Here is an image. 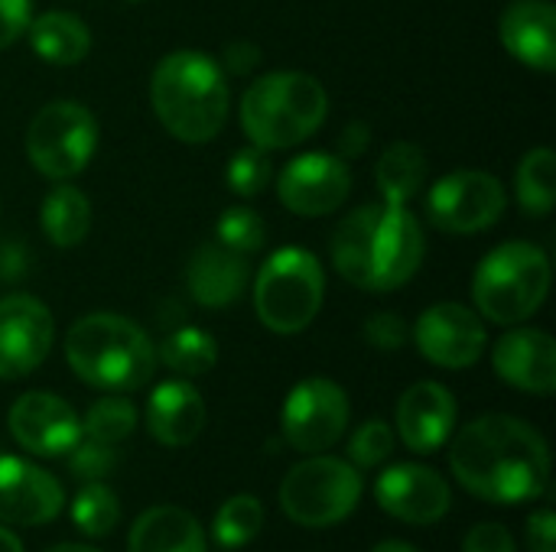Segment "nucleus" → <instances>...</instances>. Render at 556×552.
I'll use <instances>...</instances> for the list:
<instances>
[{
    "instance_id": "nucleus-2",
    "label": "nucleus",
    "mask_w": 556,
    "mask_h": 552,
    "mask_svg": "<svg viewBox=\"0 0 556 552\" xmlns=\"http://www.w3.org/2000/svg\"><path fill=\"white\" fill-rule=\"evenodd\" d=\"M424 228L407 205H362L332 231V264L368 293L401 290L424 264Z\"/></svg>"
},
{
    "instance_id": "nucleus-27",
    "label": "nucleus",
    "mask_w": 556,
    "mask_h": 552,
    "mask_svg": "<svg viewBox=\"0 0 556 552\" xmlns=\"http://www.w3.org/2000/svg\"><path fill=\"white\" fill-rule=\"evenodd\" d=\"M518 202L525 208V215L534 218H547L556 205V153L551 146H538L531 153H525L521 166H518Z\"/></svg>"
},
{
    "instance_id": "nucleus-25",
    "label": "nucleus",
    "mask_w": 556,
    "mask_h": 552,
    "mask_svg": "<svg viewBox=\"0 0 556 552\" xmlns=\"http://www.w3.org/2000/svg\"><path fill=\"white\" fill-rule=\"evenodd\" d=\"M375 182L384 205H407L427 182V153L410 140L391 143L375 166Z\"/></svg>"
},
{
    "instance_id": "nucleus-41",
    "label": "nucleus",
    "mask_w": 556,
    "mask_h": 552,
    "mask_svg": "<svg viewBox=\"0 0 556 552\" xmlns=\"http://www.w3.org/2000/svg\"><path fill=\"white\" fill-rule=\"evenodd\" d=\"M368 140H371V133H368V124H365V120H352V124L342 130V140H339V156H342V159H355V156H362V153L368 150Z\"/></svg>"
},
{
    "instance_id": "nucleus-42",
    "label": "nucleus",
    "mask_w": 556,
    "mask_h": 552,
    "mask_svg": "<svg viewBox=\"0 0 556 552\" xmlns=\"http://www.w3.org/2000/svg\"><path fill=\"white\" fill-rule=\"evenodd\" d=\"M23 273H26V251H23V244H16V241L3 244L0 247V277L3 280H20Z\"/></svg>"
},
{
    "instance_id": "nucleus-24",
    "label": "nucleus",
    "mask_w": 556,
    "mask_h": 552,
    "mask_svg": "<svg viewBox=\"0 0 556 552\" xmlns=\"http://www.w3.org/2000/svg\"><path fill=\"white\" fill-rule=\"evenodd\" d=\"M33 52L49 65H78L91 52L88 26L65 10H49L29 20L26 26Z\"/></svg>"
},
{
    "instance_id": "nucleus-29",
    "label": "nucleus",
    "mask_w": 556,
    "mask_h": 552,
    "mask_svg": "<svg viewBox=\"0 0 556 552\" xmlns=\"http://www.w3.org/2000/svg\"><path fill=\"white\" fill-rule=\"evenodd\" d=\"M261 530H264V504L251 495L228 498L212 521V537L225 550H241L254 543Z\"/></svg>"
},
{
    "instance_id": "nucleus-38",
    "label": "nucleus",
    "mask_w": 556,
    "mask_h": 552,
    "mask_svg": "<svg viewBox=\"0 0 556 552\" xmlns=\"http://www.w3.org/2000/svg\"><path fill=\"white\" fill-rule=\"evenodd\" d=\"M33 20L29 0H0V49L16 42Z\"/></svg>"
},
{
    "instance_id": "nucleus-20",
    "label": "nucleus",
    "mask_w": 556,
    "mask_h": 552,
    "mask_svg": "<svg viewBox=\"0 0 556 552\" xmlns=\"http://www.w3.org/2000/svg\"><path fill=\"white\" fill-rule=\"evenodd\" d=\"M502 46L528 68H556V10L551 0H515L498 23Z\"/></svg>"
},
{
    "instance_id": "nucleus-1",
    "label": "nucleus",
    "mask_w": 556,
    "mask_h": 552,
    "mask_svg": "<svg viewBox=\"0 0 556 552\" xmlns=\"http://www.w3.org/2000/svg\"><path fill=\"white\" fill-rule=\"evenodd\" d=\"M453 478L489 504H525L551 485V449L544 436L505 413L479 416L453 436Z\"/></svg>"
},
{
    "instance_id": "nucleus-36",
    "label": "nucleus",
    "mask_w": 556,
    "mask_h": 552,
    "mask_svg": "<svg viewBox=\"0 0 556 552\" xmlns=\"http://www.w3.org/2000/svg\"><path fill=\"white\" fill-rule=\"evenodd\" d=\"M407 335H410V329H407V322L397 312H378V316H371L365 322V338L378 351H397V348H404L407 345Z\"/></svg>"
},
{
    "instance_id": "nucleus-28",
    "label": "nucleus",
    "mask_w": 556,
    "mask_h": 552,
    "mask_svg": "<svg viewBox=\"0 0 556 552\" xmlns=\"http://www.w3.org/2000/svg\"><path fill=\"white\" fill-rule=\"evenodd\" d=\"M160 361L179 377H199V374H208L215 368L218 345L205 329L182 325V329L169 332L166 342L160 345Z\"/></svg>"
},
{
    "instance_id": "nucleus-17",
    "label": "nucleus",
    "mask_w": 556,
    "mask_h": 552,
    "mask_svg": "<svg viewBox=\"0 0 556 552\" xmlns=\"http://www.w3.org/2000/svg\"><path fill=\"white\" fill-rule=\"evenodd\" d=\"M62 504L65 491L46 468L16 455H0V524L39 527L55 521Z\"/></svg>"
},
{
    "instance_id": "nucleus-37",
    "label": "nucleus",
    "mask_w": 556,
    "mask_h": 552,
    "mask_svg": "<svg viewBox=\"0 0 556 552\" xmlns=\"http://www.w3.org/2000/svg\"><path fill=\"white\" fill-rule=\"evenodd\" d=\"M463 552H518L511 530L502 524H479L466 534Z\"/></svg>"
},
{
    "instance_id": "nucleus-11",
    "label": "nucleus",
    "mask_w": 556,
    "mask_h": 552,
    "mask_svg": "<svg viewBox=\"0 0 556 552\" xmlns=\"http://www.w3.org/2000/svg\"><path fill=\"white\" fill-rule=\"evenodd\" d=\"M349 416V394L336 381L306 377L283 403V439L303 455H319L345 436Z\"/></svg>"
},
{
    "instance_id": "nucleus-18",
    "label": "nucleus",
    "mask_w": 556,
    "mask_h": 552,
    "mask_svg": "<svg viewBox=\"0 0 556 552\" xmlns=\"http://www.w3.org/2000/svg\"><path fill=\"white\" fill-rule=\"evenodd\" d=\"M453 429H456V397L443 384L420 381L401 394L397 433L410 452L417 455L437 452L440 446L450 442Z\"/></svg>"
},
{
    "instance_id": "nucleus-5",
    "label": "nucleus",
    "mask_w": 556,
    "mask_h": 552,
    "mask_svg": "<svg viewBox=\"0 0 556 552\" xmlns=\"http://www.w3.org/2000/svg\"><path fill=\"white\" fill-rule=\"evenodd\" d=\"M329 114L323 81L306 72H270L248 85L241 98V127L261 150H290L309 140Z\"/></svg>"
},
{
    "instance_id": "nucleus-8",
    "label": "nucleus",
    "mask_w": 556,
    "mask_h": 552,
    "mask_svg": "<svg viewBox=\"0 0 556 552\" xmlns=\"http://www.w3.org/2000/svg\"><path fill=\"white\" fill-rule=\"evenodd\" d=\"M365 482L345 459L316 455L293 465L280 485V511L300 527H332L355 514Z\"/></svg>"
},
{
    "instance_id": "nucleus-40",
    "label": "nucleus",
    "mask_w": 556,
    "mask_h": 552,
    "mask_svg": "<svg viewBox=\"0 0 556 552\" xmlns=\"http://www.w3.org/2000/svg\"><path fill=\"white\" fill-rule=\"evenodd\" d=\"M257 62H261V49L254 42H244V39L231 42L222 52V65H225L222 72H228V75H248V72H254Z\"/></svg>"
},
{
    "instance_id": "nucleus-32",
    "label": "nucleus",
    "mask_w": 556,
    "mask_h": 552,
    "mask_svg": "<svg viewBox=\"0 0 556 552\" xmlns=\"http://www.w3.org/2000/svg\"><path fill=\"white\" fill-rule=\"evenodd\" d=\"M264 238H267L264 234V221L251 208L235 205V208L222 211V218L215 221V241L225 244L235 254H244V257L257 254L264 247Z\"/></svg>"
},
{
    "instance_id": "nucleus-9",
    "label": "nucleus",
    "mask_w": 556,
    "mask_h": 552,
    "mask_svg": "<svg viewBox=\"0 0 556 552\" xmlns=\"http://www.w3.org/2000/svg\"><path fill=\"white\" fill-rule=\"evenodd\" d=\"M98 146V120L78 101H49L36 111L26 130V156L46 179L65 182L78 176Z\"/></svg>"
},
{
    "instance_id": "nucleus-45",
    "label": "nucleus",
    "mask_w": 556,
    "mask_h": 552,
    "mask_svg": "<svg viewBox=\"0 0 556 552\" xmlns=\"http://www.w3.org/2000/svg\"><path fill=\"white\" fill-rule=\"evenodd\" d=\"M46 552H101V550H94V547H88V543H59V547H49Z\"/></svg>"
},
{
    "instance_id": "nucleus-43",
    "label": "nucleus",
    "mask_w": 556,
    "mask_h": 552,
    "mask_svg": "<svg viewBox=\"0 0 556 552\" xmlns=\"http://www.w3.org/2000/svg\"><path fill=\"white\" fill-rule=\"evenodd\" d=\"M371 552H424V550H417V547H410V543H404V540H381V543H378Z\"/></svg>"
},
{
    "instance_id": "nucleus-33",
    "label": "nucleus",
    "mask_w": 556,
    "mask_h": 552,
    "mask_svg": "<svg viewBox=\"0 0 556 552\" xmlns=\"http://www.w3.org/2000/svg\"><path fill=\"white\" fill-rule=\"evenodd\" d=\"M274 176V166H270V153L261 150V146H244L231 156L228 169H225V179H228V189L241 198H251V195H261L264 185L270 182Z\"/></svg>"
},
{
    "instance_id": "nucleus-31",
    "label": "nucleus",
    "mask_w": 556,
    "mask_h": 552,
    "mask_svg": "<svg viewBox=\"0 0 556 552\" xmlns=\"http://www.w3.org/2000/svg\"><path fill=\"white\" fill-rule=\"evenodd\" d=\"M137 429V407L127 397H101L91 403V410L81 420V436L104 442V446H117L124 442L130 433Z\"/></svg>"
},
{
    "instance_id": "nucleus-7",
    "label": "nucleus",
    "mask_w": 556,
    "mask_h": 552,
    "mask_svg": "<svg viewBox=\"0 0 556 552\" xmlns=\"http://www.w3.org/2000/svg\"><path fill=\"white\" fill-rule=\"evenodd\" d=\"M326 273L306 247H280L254 280V309L264 329L277 335L303 332L323 309Z\"/></svg>"
},
{
    "instance_id": "nucleus-23",
    "label": "nucleus",
    "mask_w": 556,
    "mask_h": 552,
    "mask_svg": "<svg viewBox=\"0 0 556 552\" xmlns=\"http://www.w3.org/2000/svg\"><path fill=\"white\" fill-rule=\"evenodd\" d=\"M127 552H208V543L202 524L189 511L176 504H156L134 521Z\"/></svg>"
},
{
    "instance_id": "nucleus-21",
    "label": "nucleus",
    "mask_w": 556,
    "mask_h": 552,
    "mask_svg": "<svg viewBox=\"0 0 556 552\" xmlns=\"http://www.w3.org/2000/svg\"><path fill=\"white\" fill-rule=\"evenodd\" d=\"M147 429L160 446H192L205 429L202 394L189 381H163L147 400Z\"/></svg>"
},
{
    "instance_id": "nucleus-3",
    "label": "nucleus",
    "mask_w": 556,
    "mask_h": 552,
    "mask_svg": "<svg viewBox=\"0 0 556 552\" xmlns=\"http://www.w3.org/2000/svg\"><path fill=\"white\" fill-rule=\"evenodd\" d=\"M150 101L160 124L182 143H208L228 120V78L199 49H176L153 68Z\"/></svg>"
},
{
    "instance_id": "nucleus-34",
    "label": "nucleus",
    "mask_w": 556,
    "mask_h": 552,
    "mask_svg": "<svg viewBox=\"0 0 556 552\" xmlns=\"http://www.w3.org/2000/svg\"><path fill=\"white\" fill-rule=\"evenodd\" d=\"M394 442H397V436L384 420H368L349 439V462L355 468H378L391 459Z\"/></svg>"
},
{
    "instance_id": "nucleus-14",
    "label": "nucleus",
    "mask_w": 556,
    "mask_h": 552,
    "mask_svg": "<svg viewBox=\"0 0 556 552\" xmlns=\"http://www.w3.org/2000/svg\"><path fill=\"white\" fill-rule=\"evenodd\" d=\"M352 192L349 163L336 153H303L283 166L277 176V195L283 208L303 218H319L336 208Z\"/></svg>"
},
{
    "instance_id": "nucleus-13",
    "label": "nucleus",
    "mask_w": 556,
    "mask_h": 552,
    "mask_svg": "<svg viewBox=\"0 0 556 552\" xmlns=\"http://www.w3.org/2000/svg\"><path fill=\"white\" fill-rule=\"evenodd\" d=\"M417 351L446 371L472 368L485 351V325L476 309L463 303H437L414 325Z\"/></svg>"
},
{
    "instance_id": "nucleus-39",
    "label": "nucleus",
    "mask_w": 556,
    "mask_h": 552,
    "mask_svg": "<svg viewBox=\"0 0 556 552\" xmlns=\"http://www.w3.org/2000/svg\"><path fill=\"white\" fill-rule=\"evenodd\" d=\"M528 534V552H556V521L551 508H541L525 524Z\"/></svg>"
},
{
    "instance_id": "nucleus-15",
    "label": "nucleus",
    "mask_w": 556,
    "mask_h": 552,
    "mask_svg": "<svg viewBox=\"0 0 556 552\" xmlns=\"http://www.w3.org/2000/svg\"><path fill=\"white\" fill-rule=\"evenodd\" d=\"M10 436L36 459H59L68 455L81 442V420L78 413L55 394L29 390L16 397L7 413Z\"/></svg>"
},
{
    "instance_id": "nucleus-16",
    "label": "nucleus",
    "mask_w": 556,
    "mask_h": 552,
    "mask_svg": "<svg viewBox=\"0 0 556 552\" xmlns=\"http://www.w3.org/2000/svg\"><path fill=\"white\" fill-rule=\"evenodd\" d=\"M375 501L388 517L414 527H427L450 514L453 491L440 472L417 462H401L381 472L375 485Z\"/></svg>"
},
{
    "instance_id": "nucleus-22",
    "label": "nucleus",
    "mask_w": 556,
    "mask_h": 552,
    "mask_svg": "<svg viewBox=\"0 0 556 552\" xmlns=\"http://www.w3.org/2000/svg\"><path fill=\"white\" fill-rule=\"evenodd\" d=\"M248 277H251L248 257L228 251L218 241H212V244H202L192 254L189 270H186V286H189V296L199 306L225 309L235 299H241V293L248 286Z\"/></svg>"
},
{
    "instance_id": "nucleus-44",
    "label": "nucleus",
    "mask_w": 556,
    "mask_h": 552,
    "mask_svg": "<svg viewBox=\"0 0 556 552\" xmlns=\"http://www.w3.org/2000/svg\"><path fill=\"white\" fill-rule=\"evenodd\" d=\"M0 552H26V550H23L20 537H13L7 527H0Z\"/></svg>"
},
{
    "instance_id": "nucleus-12",
    "label": "nucleus",
    "mask_w": 556,
    "mask_h": 552,
    "mask_svg": "<svg viewBox=\"0 0 556 552\" xmlns=\"http://www.w3.org/2000/svg\"><path fill=\"white\" fill-rule=\"evenodd\" d=\"M55 322L46 303L26 293L0 299V381L33 374L52 351Z\"/></svg>"
},
{
    "instance_id": "nucleus-19",
    "label": "nucleus",
    "mask_w": 556,
    "mask_h": 552,
    "mask_svg": "<svg viewBox=\"0 0 556 552\" xmlns=\"http://www.w3.org/2000/svg\"><path fill=\"white\" fill-rule=\"evenodd\" d=\"M495 374L515 390L547 397L556 387V345L541 329H511L495 342Z\"/></svg>"
},
{
    "instance_id": "nucleus-10",
    "label": "nucleus",
    "mask_w": 556,
    "mask_h": 552,
    "mask_svg": "<svg viewBox=\"0 0 556 552\" xmlns=\"http://www.w3.org/2000/svg\"><path fill=\"white\" fill-rule=\"evenodd\" d=\"M508 205L498 176L482 169H459L433 182L427 192V215L446 234H476L492 228Z\"/></svg>"
},
{
    "instance_id": "nucleus-4",
    "label": "nucleus",
    "mask_w": 556,
    "mask_h": 552,
    "mask_svg": "<svg viewBox=\"0 0 556 552\" xmlns=\"http://www.w3.org/2000/svg\"><path fill=\"white\" fill-rule=\"evenodd\" d=\"M65 361L88 387L127 394L153 377L156 348L137 322L114 312H91L68 329Z\"/></svg>"
},
{
    "instance_id": "nucleus-26",
    "label": "nucleus",
    "mask_w": 556,
    "mask_h": 552,
    "mask_svg": "<svg viewBox=\"0 0 556 552\" xmlns=\"http://www.w3.org/2000/svg\"><path fill=\"white\" fill-rule=\"evenodd\" d=\"M39 224L42 234L55 247H75L88 238L91 228V202L81 189L75 185H55L39 208Z\"/></svg>"
},
{
    "instance_id": "nucleus-6",
    "label": "nucleus",
    "mask_w": 556,
    "mask_h": 552,
    "mask_svg": "<svg viewBox=\"0 0 556 552\" xmlns=\"http://www.w3.org/2000/svg\"><path fill=\"white\" fill-rule=\"evenodd\" d=\"M551 293V257L528 241H508L489 251L472 277V299L495 325H521Z\"/></svg>"
},
{
    "instance_id": "nucleus-30",
    "label": "nucleus",
    "mask_w": 556,
    "mask_h": 552,
    "mask_svg": "<svg viewBox=\"0 0 556 552\" xmlns=\"http://www.w3.org/2000/svg\"><path fill=\"white\" fill-rule=\"evenodd\" d=\"M121 521L117 495L101 482H85L72 501V524L85 537H108Z\"/></svg>"
},
{
    "instance_id": "nucleus-35",
    "label": "nucleus",
    "mask_w": 556,
    "mask_h": 552,
    "mask_svg": "<svg viewBox=\"0 0 556 552\" xmlns=\"http://www.w3.org/2000/svg\"><path fill=\"white\" fill-rule=\"evenodd\" d=\"M114 465H117L114 446H104L94 439H85L68 452V472L81 482H101L108 472H114Z\"/></svg>"
}]
</instances>
